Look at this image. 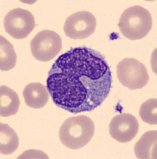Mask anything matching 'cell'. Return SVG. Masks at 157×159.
<instances>
[{
	"label": "cell",
	"instance_id": "8",
	"mask_svg": "<svg viewBox=\"0 0 157 159\" xmlns=\"http://www.w3.org/2000/svg\"><path fill=\"white\" fill-rule=\"evenodd\" d=\"M109 129L113 139L121 143H126L132 141L137 134L139 123L135 116L124 113L113 118Z\"/></svg>",
	"mask_w": 157,
	"mask_h": 159
},
{
	"label": "cell",
	"instance_id": "12",
	"mask_svg": "<svg viewBox=\"0 0 157 159\" xmlns=\"http://www.w3.org/2000/svg\"><path fill=\"white\" fill-rule=\"evenodd\" d=\"M19 139L16 132L9 125L0 123V153L4 155L11 154L17 150Z\"/></svg>",
	"mask_w": 157,
	"mask_h": 159
},
{
	"label": "cell",
	"instance_id": "11",
	"mask_svg": "<svg viewBox=\"0 0 157 159\" xmlns=\"http://www.w3.org/2000/svg\"><path fill=\"white\" fill-rule=\"evenodd\" d=\"M20 99L14 90L5 85L0 87V116L9 117L18 111Z\"/></svg>",
	"mask_w": 157,
	"mask_h": 159
},
{
	"label": "cell",
	"instance_id": "14",
	"mask_svg": "<svg viewBox=\"0 0 157 159\" xmlns=\"http://www.w3.org/2000/svg\"><path fill=\"white\" fill-rule=\"evenodd\" d=\"M157 99H149L143 103L140 107L139 115L145 123L151 125L157 124Z\"/></svg>",
	"mask_w": 157,
	"mask_h": 159
},
{
	"label": "cell",
	"instance_id": "7",
	"mask_svg": "<svg viewBox=\"0 0 157 159\" xmlns=\"http://www.w3.org/2000/svg\"><path fill=\"white\" fill-rule=\"evenodd\" d=\"M97 25L93 14L89 11H78L66 19L63 26L66 36L72 39H85L92 35Z\"/></svg>",
	"mask_w": 157,
	"mask_h": 159
},
{
	"label": "cell",
	"instance_id": "13",
	"mask_svg": "<svg viewBox=\"0 0 157 159\" xmlns=\"http://www.w3.org/2000/svg\"><path fill=\"white\" fill-rule=\"evenodd\" d=\"M0 69L9 71L16 65L17 55L12 44L4 37H0Z\"/></svg>",
	"mask_w": 157,
	"mask_h": 159
},
{
	"label": "cell",
	"instance_id": "6",
	"mask_svg": "<svg viewBox=\"0 0 157 159\" xmlns=\"http://www.w3.org/2000/svg\"><path fill=\"white\" fill-rule=\"evenodd\" d=\"M35 19L27 10L16 8L7 14L4 18V29L15 39H24L33 30Z\"/></svg>",
	"mask_w": 157,
	"mask_h": 159
},
{
	"label": "cell",
	"instance_id": "9",
	"mask_svg": "<svg viewBox=\"0 0 157 159\" xmlns=\"http://www.w3.org/2000/svg\"><path fill=\"white\" fill-rule=\"evenodd\" d=\"M23 97L28 107L40 109L49 101V91L42 84L30 83L24 89Z\"/></svg>",
	"mask_w": 157,
	"mask_h": 159
},
{
	"label": "cell",
	"instance_id": "1",
	"mask_svg": "<svg viewBox=\"0 0 157 159\" xmlns=\"http://www.w3.org/2000/svg\"><path fill=\"white\" fill-rule=\"evenodd\" d=\"M47 89L57 107L72 114L91 111L109 96L112 74L104 57L87 47L73 48L56 59Z\"/></svg>",
	"mask_w": 157,
	"mask_h": 159
},
{
	"label": "cell",
	"instance_id": "4",
	"mask_svg": "<svg viewBox=\"0 0 157 159\" xmlns=\"http://www.w3.org/2000/svg\"><path fill=\"white\" fill-rule=\"evenodd\" d=\"M117 75L120 83L130 90L142 89L149 80L145 65L134 58H125L117 64Z\"/></svg>",
	"mask_w": 157,
	"mask_h": 159
},
{
	"label": "cell",
	"instance_id": "2",
	"mask_svg": "<svg viewBox=\"0 0 157 159\" xmlns=\"http://www.w3.org/2000/svg\"><path fill=\"white\" fill-rule=\"evenodd\" d=\"M94 134V122L85 116L71 117L62 124L59 136L63 146L79 150L90 143Z\"/></svg>",
	"mask_w": 157,
	"mask_h": 159
},
{
	"label": "cell",
	"instance_id": "3",
	"mask_svg": "<svg viewBox=\"0 0 157 159\" xmlns=\"http://www.w3.org/2000/svg\"><path fill=\"white\" fill-rule=\"evenodd\" d=\"M152 26V15L148 10L141 6L127 8L121 15L118 22V27L123 36L132 41L146 37Z\"/></svg>",
	"mask_w": 157,
	"mask_h": 159
},
{
	"label": "cell",
	"instance_id": "5",
	"mask_svg": "<svg viewBox=\"0 0 157 159\" xmlns=\"http://www.w3.org/2000/svg\"><path fill=\"white\" fill-rule=\"evenodd\" d=\"M32 55L40 61H49L60 52L62 39L52 30H45L38 32L30 42Z\"/></svg>",
	"mask_w": 157,
	"mask_h": 159
},
{
	"label": "cell",
	"instance_id": "10",
	"mask_svg": "<svg viewBox=\"0 0 157 159\" xmlns=\"http://www.w3.org/2000/svg\"><path fill=\"white\" fill-rule=\"evenodd\" d=\"M157 131L145 132L134 147L135 155L139 159H156Z\"/></svg>",
	"mask_w": 157,
	"mask_h": 159
}]
</instances>
